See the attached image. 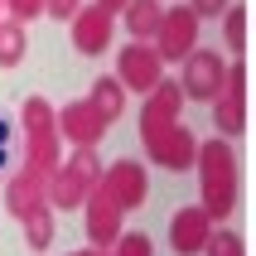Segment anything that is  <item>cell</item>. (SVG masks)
<instances>
[{
    "instance_id": "obj_24",
    "label": "cell",
    "mask_w": 256,
    "mask_h": 256,
    "mask_svg": "<svg viewBox=\"0 0 256 256\" xmlns=\"http://www.w3.org/2000/svg\"><path fill=\"white\" fill-rule=\"evenodd\" d=\"M228 0H194V14H222Z\"/></svg>"
},
{
    "instance_id": "obj_2",
    "label": "cell",
    "mask_w": 256,
    "mask_h": 256,
    "mask_svg": "<svg viewBox=\"0 0 256 256\" xmlns=\"http://www.w3.org/2000/svg\"><path fill=\"white\" fill-rule=\"evenodd\" d=\"M92 188H97V160L82 150V155L72 160V170L48 179V203H54V208H78L82 194H92Z\"/></svg>"
},
{
    "instance_id": "obj_5",
    "label": "cell",
    "mask_w": 256,
    "mask_h": 256,
    "mask_svg": "<svg viewBox=\"0 0 256 256\" xmlns=\"http://www.w3.org/2000/svg\"><path fill=\"white\" fill-rule=\"evenodd\" d=\"M222 78H228V63L218 54H188V63H184V97H198V102H213L218 97V87H222Z\"/></svg>"
},
{
    "instance_id": "obj_10",
    "label": "cell",
    "mask_w": 256,
    "mask_h": 256,
    "mask_svg": "<svg viewBox=\"0 0 256 256\" xmlns=\"http://www.w3.org/2000/svg\"><path fill=\"white\" fill-rule=\"evenodd\" d=\"M102 130H106V121L92 112V102H72V106H63V136H68L78 150H92Z\"/></svg>"
},
{
    "instance_id": "obj_11",
    "label": "cell",
    "mask_w": 256,
    "mask_h": 256,
    "mask_svg": "<svg viewBox=\"0 0 256 256\" xmlns=\"http://www.w3.org/2000/svg\"><path fill=\"white\" fill-rule=\"evenodd\" d=\"M242 78H246V68L232 63L222 87H218V97H213L218 102V126L222 130H242Z\"/></svg>"
},
{
    "instance_id": "obj_23",
    "label": "cell",
    "mask_w": 256,
    "mask_h": 256,
    "mask_svg": "<svg viewBox=\"0 0 256 256\" xmlns=\"http://www.w3.org/2000/svg\"><path fill=\"white\" fill-rule=\"evenodd\" d=\"M10 10H14V20H29V14L44 10V0H10Z\"/></svg>"
},
{
    "instance_id": "obj_15",
    "label": "cell",
    "mask_w": 256,
    "mask_h": 256,
    "mask_svg": "<svg viewBox=\"0 0 256 256\" xmlns=\"http://www.w3.org/2000/svg\"><path fill=\"white\" fill-rule=\"evenodd\" d=\"M92 112L102 116V121H112V116H121V106H126V97H121V82L116 78H102L97 87H92Z\"/></svg>"
},
{
    "instance_id": "obj_20",
    "label": "cell",
    "mask_w": 256,
    "mask_h": 256,
    "mask_svg": "<svg viewBox=\"0 0 256 256\" xmlns=\"http://www.w3.org/2000/svg\"><path fill=\"white\" fill-rule=\"evenodd\" d=\"M10 160H14V130H10V121L0 116V174L10 170Z\"/></svg>"
},
{
    "instance_id": "obj_6",
    "label": "cell",
    "mask_w": 256,
    "mask_h": 256,
    "mask_svg": "<svg viewBox=\"0 0 256 256\" xmlns=\"http://www.w3.org/2000/svg\"><path fill=\"white\" fill-rule=\"evenodd\" d=\"M208 237H213V218L203 213V208H179L170 222V242L179 256H198L203 246H208Z\"/></svg>"
},
{
    "instance_id": "obj_17",
    "label": "cell",
    "mask_w": 256,
    "mask_h": 256,
    "mask_svg": "<svg viewBox=\"0 0 256 256\" xmlns=\"http://www.w3.org/2000/svg\"><path fill=\"white\" fill-rule=\"evenodd\" d=\"M29 242L34 246H48V237H54V232H48V203H39V208H29Z\"/></svg>"
},
{
    "instance_id": "obj_14",
    "label": "cell",
    "mask_w": 256,
    "mask_h": 256,
    "mask_svg": "<svg viewBox=\"0 0 256 256\" xmlns=\"http://www.w3.org/2000/svg\"><path fill=\"white\" fill-rule=\"evenodd\" d=\"M160 0H126V24H130V34L136 39H150L155 34V24H160Z\"/></svg>"
},
{
    "instance_id": "obj_19",
    "label": "cell",
    "mask_w": 256,
    "mask_h": 256,
    "mask_svg": "<svg viewBox=\"0 0 256 256\" xmlns=\"http://www.w3.org/2000/svg\"><path fill=\"white\" fill-rule=\"evenodd\" d=\"M203 252L208 256H242V242H237V232H213Z\"/></svg>"
},
{
    "instance_id": "obj_8",
    "label": "cell",
    "mask_w": 256,
    "mask_h": 256,
    "mask_svg": "<svg viewBox=\"0 0 256 256\" xmlns=\"http://www.w3.org/2000/svg\"><path fill=\"white\" fill-rule=\"evenodd\" d=\"M102 194H112L116 208H140L145 194H150V184H145V170H140V164H130V160L112 164V170H106V188H102Z\"/></svg>"
},
{
    "instance_id": "obj_3",
    "label": "cell",
    "mask_w": 256,
    "mask_h": 256,
    "mask_svg": "<svg viewBox=\"0 0 256 256\" xmlns=\"http://www.w3.org/2000/svg\"><path fill=\"white\" fill-rule=\"evenodd\" d=\"M179 106H184L179 82H155V87H150V106H145V116H140L145 145H155L170 126H179Z\"/></svg>"
},
{
    "instance_id": "obj_22",
    "label": "cell",
    "mask_w": 256,
    "mask_h": 256,
    "mask_svg": "<svg viewBox=\"0 0 256 256\" xmlns=\"http://www.w3.org/2000/svg\"><path fill=\"white\" fill-rule=\"evenodd\" d=\"M44 10L54 14V20H72L78 14V0H44Z\"/></svg>"
},
{
    "instance_id": "obj_13",
    "label": "cell",
    "mask_w": 256,
    "mask_h": 256,
    "mask_svg": "<svg viewBox=\"0 0 256 256\" xmlns=\"http://www.w3.org/2000/svg\"><path fill=\"white\" fill-rule=\"evenodd\" d=\"M87 232L97 237V242H116V232H121V208H116V198L106 194H92V203H87Z\"/></svg>"
},
{
    "instance_id": "obj_9",
    "label": "cell",
    "mask_w": 256,
    "mask_h": 256,
    "mask_svg": "<svg viewBox=\"0 0 256 256\" xmlns=\"http://www.w3.org/2000/svg\"><path fill=\"white\" fill-rule=\"evenodd\" d=\"M72 44H78V54H102L106 44H112V10H78L72 20Z\"/></svg>"
},
{
    "instance_id": "obj_12",
    "label": "cell",
    "mask_w": 256,
    "mask_h": 256,
    "mask_svg": "<svg viewBox=\"0 0 256 256\" xmlns=\"http://www.w3.org/2000/svg\"><path fill=\"white\" fill-rule=\"evenodd\" d=\"M150 155H155L160 164H170V170H184V164H194V136H188L184 126H170L150 145Z\"/></svg>"
},
{
    "instance_id": "obj_25",
    "label": "cell",
    "mask_w": 256,
    "mask_h": 256,
    "mask_svg": "<svg viewBox=\"0 0 256 256\" xmlns=\"http://www.w3.org/2000/svg\"><path fill=\"white\" fill-rule=\"evenodd\" d=\"M121 5H126V0H102V10H121Z\"/></svg>"
},
{
    "instance_id": "obj_1",
    "label": "cell",
    "mask_w": 256,
    "mask_h": 256,
    "mask_svg": "<svg viewBox=\"0 0 256 256\" xmlns=\"http://www.w3.org/2000/svg\"><path fill=\"white\" fill-rule=\"evenodd\" d=\"M198 155V174H203V213L208 218H228L237 203V160H232L228 140H208Z\"/></svg>"
},
{
    "instance_id": "obj_21",
    "label": "cell",
    "mask_w": 256,
    "mask_h": 256,
    "mask_svg": "<svg viewBox=\"0 0 256 256\" xmlns=\"http://www.w3.org/2000/svg\"><path fill=\"white\" fill-rule=\"evenodd\" d=\"M116 256H150V242H145L140 232H130V237L116 242Z\"/></svg>"
},
{
    "instance_id": "obj_26",
    "label": "cell",
    "mask_w": 256,
    "mask_h": 256,
    "mask_svg": "<svg viewBox=\"0 0 256 256\" xmlns=\"http://www.w3.org/2000/svg\"><path fill=\"white\" fill-rule=\"evenodd\" d=\"M78 256H97V252H78Z\"/></svg>"
},
{
    "instance_id": "obj_4",
    "label": "cell",
    "mask_w": 256,
    "mask_h": 256,
    "mask_svg": "<svg viewBox=\"0 0 256 256\" xmlns=\"http://www.w3.org/2000/svg\"><path fill=\"white\" fill-rule=\"evenodd\" d=\"M155 34H160V44H155L160 58H188L194 54V34H198V14L194 10H170V14H160Z\"/></svg>"
},
{
    "instance_id": "obj_7",
    "label": "cell",
    "mask_w": 256,
    "mask_h": 256,
    "mask_svg": "<svg viewBox=\"0 0 256 256\" xmlns=\"http://www.w3.org/2000/svg\"><path fill=\"white\" fill-rule=\"evenodd\" d=\"M160 63H164V58H160L155 48L130 44L126 54H121V78H116V82H121V87H136V92H150V87L160 82Z\"/></svg>"
},
{
    "instance_id": "obj_16",
    "label": "cell",
    "mask_w": 256,
    "mask_h": 256,
    "mask_svg": "<svg viewBox=\"0 0 256 256\" xmlns=\"http://www.w3.org/2000/svg\"><path fill=\"white\" fill-rule=\"evenodd\" d=\"M20 58H24V29L20 24H0V63L10 68Z\"/></svg>"
},
{
    "instance_id": "obj_18",
    "label": "cell",
    "mask_w": 256,
    "mask_h": 256,
    "mask_svg": "<svg viewBox=\"0 0 256 256\" xmlns=\"http://www.w3.org/2000/svg\"><path fill=\"white\" fill-rule=\"evenodd\" d=\"M228 48L232 54L246 48V10H228Z\"/></svg>"
}]
</instances>
